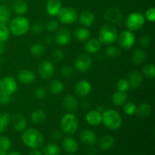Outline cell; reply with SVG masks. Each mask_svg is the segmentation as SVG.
Here are the masks:
<instances>
[{"label":"cell","instance_id":"obj_43","mask_svg":"<svg viewBox=\"0 0 155 155\" xmlns=\"http://www.w3.org/2000/svg\"><path fill=\"white\" fill-rule=\"evenodd\" d=\"M61 74L64 78H71L74 75V70L70 66H64L61 69Z\"/></svg>","mask_w":155,"mask_h":155},{"label":"cell","instance_id":"obj_33","mask_svg":"<svg viewBox=\"0 0 155 155\" xmlns=\"http://www.w3.org/2000/svg\"><path fill=\"white\" fill-rule=\"evenodd\" d=\"M63 82L59 80H54L50 83L48 86V90L52 95H58L60 94L64 90Z\"/></svg>","mask_w":155,"mask_h":155},{"label":"cell","instance_id":"obj_24","mask_svg":"<svg viewBox=\"0 0 155 155\" xmlns=\"http://www.w3.org/2000/svg\"><path fill=\"white\" fill-rule=\"evenodd\" d=\"M101 48V43L98 39H92L87 41L85 45V51L88 54H95L99 52Z\"/></svg>","mask_w":155,"mask_h":155},{"label":"cell","instance_id":"obj_51","mask_svg":"<svg viewBox=\"0 0 155 155\" xmlns=\"http://www.w3.org/2000/svg\"><path fill=\"white\" fill-rule=\"evenodd\" d=\"M51 137H52V139L55 141L61 140L62 138V131L61 130H54L52 133V134H51Z\"/></svg>","mask_w":155,"mask_h":155},{"label":"cell","instance_id":"obj_36","mask_svg":"<svg viewBox=\"0 0 155 155\" xmlns=\"http://www.w3.org/2000/svg\"><path fill=\"white\" fill-rule=\"evenodd\" d=\"M121 54V51L116 45H109L108 47L105 48V54L111 58H117Z\"/></svg>","mask_w":155,"mask_h":155},{"label":"cell","instance_id":"obj_42","mask_svg":"<svg viewBox=\"0 0 155 155\" xmlns=\"http://www.w3.org/2000/svg\"><path fill=\"white\" fill-rule=\"evenodd\" d=\"M117 89L120 92H127L128 89H130L128 80H126V79H120V80H118L117 83Z\"/></svg>","mask_w":155,"mask_h":155},{"label":"cell","instance_id":"obj_23","mask_svg":"<svg viewBox=\"0 0 155 155\" xmlns=\"http://www.w3.org/2000/svg\"><path fill=\"white\" fill-rule=\"evenodd\" d=\"M62 5L60 0H48L46 4V12L48 15L56 17L61 9Z\"/></svg>","mask_w":155,"mask_h":155},{"label":"cell","instance_id":"obj_29","mask_svg":"<svg viewBox=\"0 0 155 155\" xmlns=\"http://www.w3.org/2000/svg\"><path fill=\"white\" fill-rule=\"evenodd\" d=\"M12 16V11L10 8L6 5H0V24H8Z\"/></svg>","mask_w":155,"mask_h":155},{"label":"cell","instance_id":"obj_41","mask_svg":"<svg viewBox=\"0 0 155 155\" xmlns=\"http://www.w3.org/2000/svg\"><path fill=\"white\" fill-rule=\"evenodd\" d=\"M11 146H12V142L6 136L0 137V149L8 151L11 148Z\"/></svg>","mask_w":155,"mask_h":155},{"label":"cell","instance_id":"obj_4","mask_svg":"<svg viewBox=\"0 0 155 155\" xmlns=\"http://www.w3.org/2000/svg\"><path fill=\"white\" fill-rule=\"evenodd\" d=\"M79 127L78 117L72 113L65 114L61 121V130L66 135H74Z\"/></svg>","mask_w":155,"mask_h":155},{"label":"cell","instance_id":"obj_17","mask_svg":"<svg viewBox=\"0 0 155 155\" xmlns=\"http://www.w3.org/2000/svg\"><path fill=\"white\" fill-rule=\"evenodd\" d=\"M18 80L20 83L24 85H29L33 83L36 80V75L32 71L24 69L20 71L18 74Z\"/></svg>","mask_w":155,"mask_h":155},{"label":"cell","instance_id":"obj_30","mask_svg":"<svg viewBox=\"0 0 155 155\" xmlns=\"http://www.w3.org/2000/svg\"><path fill=\"white\" fill-rule=\"evenodd\" d=\"M146 59V54L142 49H136L132 54L131 60L136 65H141L145 62Z\"/></svg>","mask_w":155,"mask_h":155},{"label":"cell","instance_id":"obj_49","mask_svg":"<svg viewBox=\"0 0 155 155\" xmlns=\"http://www.w3.org/2000/svg\"><path fill=\"white\" fill-rule=\"evenodd\" d=\"M34 95L37 98L42 99V98H45V95H46V91H45V89L44 87L38 86V87H36V89H35Z\"/></svg>","mask_w":155,"mask_h":155},{"label":"cell","instance_id":"obj_21","mask_svg":"<svg viewBox=\"0 0 155 155\" xmlns=\"http://www.w3.org/2000/svg\"><path fill=\"white\" fill-rule=\"evenodd\" d=\"M62 146L65 151L72 154L79 150V144L76 139L72 137H66L62 142Z\"/></svg>","mask_w":155,"mask_h":155},{"label":"cell","instance_id":"obj_20","mask_svg":"<svg viewBox=\"0 0 155 155\" xmlns=\"http://www.w3.org/2000/svg\"><path fill=\"white\" fill-rule=\"evenodd\" d=\"M71 33L68 29L62 28L55 36V42L59 45H66L71 42Z\"/></svg>","mask_w":155,"mask_h":155},{"label":"cell","instance_id":"obj_19","mask_svg":"<svg viewBox=\"0 0 155 155\" xmlns=\"http://www.w3.org/2000/svg\"><path fill=\"white\" fill-rule=\"evenodd\" d=\"M86 121L89 125L97 127L102 123V113L97 110H91L86 114Z\"/></svg>","mask_w":155,"mask_h":155},{"label":"cell","instance_id":"obj_6","mask_svg":"<svg viewBox=\"0 0 155 155\" xmlns=\"http://www.w3.org/2000/svg\"><path fill=\"white\" fill-rule=\"evenodd\" d=\"M125 24L127 28L130 31H138L145 25V16L139 12H133L128 15Z\"/></svg>","mask_w":155,"mask_h":155},{"label":"cell","instance_id":"obj_56","mask_svg":"<svg viewBox=\"0 0 155 155\" xmlns=\"http://www.w3.org/2000/svg\"><path fill=\"white\" fill-rule=\"evenodd\" d=\"M7 155H21L20 153L17 152V151H12V152L7 154Z\"/></svg>","mask_w":155,"mask_h":155},{"label":"cell","instance_id":"obj_58","mask_svg":"<svg viewBox=\"0 0 155 155\" xmlns=\"http://www.w3.org/2000/svg\"><path fill=\"white\" fill-rule=\"evenodd\" d=\"M1 83H2V80L0 79V86H1Z\"/></svg>","mask_w":155,"mask_h":155},{"label":"cell","instance_id":"obj_48","mask_svg":"<svg viewBox=\"0 0 155 155\" xmlns=\"http://www.w3.org/2000/svg\"><path fill=\"white\" fill-rule=\"evenodd\" d=\"M139 42H140V45L142 47H143V48H148L151 45V39L149 36H148V35H144V36H142L140 38Z\"/></svg>","mask_w":155,"mask_h":155},{"label":"cell","instance_id":"obj_46","mask_svg":"<svg viewBox=\"0 0 155 155\" xmlns=\"http://www.w3.org/2000/svg\"><path fill=\"white\" fill-rule=\"evenodd\" d=\"M145 18L150 22L153 23L155 21V8H149L145 12Z\"/></svg>","mask_w":155,"mask_h":155},{"label":"cell","instance_id":"obj_7","mask_svg":"<svg viewBox=\"0 0 155 155\" xmlns=\"http://www.w3.org/2000/svg\"><path fill=\"white\" fill-rule=\"evenodd\" d=\"M117 41L121 48L130 49L136 43V36L132 31L125 30L118 34Z\"/></svg>","mask_w":155,"mask_h":155},{"label":"cell","instance_id":"obj_59","mask_svg":"<svg viewBox=\"0 0 155 155\" xmlns=\"http://www.w3.org/2000/svg\"><path fill=\"white\" fill-rule=\"evenodd\" d=\"M0 1H8V0H0Z\"/></svg>","mask_w":155,"mask_h":155},{"label":"cell","instance_id":"obj_37","mask_svg":"<svg viewBox=\"0 0 155 155\" xmlns=\"http://www.w3.org/2000/svg\"><path fill=\"white\" fill-rule=\"evenodd\" d=\"M10 123V116L7 113L0 114V133H2Z\"/></svg>","mask_w":155,"mask_h":155},{"label":"cell","instance_id":"obj_27","mask_svg":"<svg viewBox=\"0 0 155 155\" xmlns=\"http://www.w3.org/2000/svg\"><path fill=\"white\" fill-rule=\"evenodd\" d=\"M74 37L79 42L87 41L90 37V31L86 27H78L74 31Z\"/></svg>","mask_w":155,"mask_h":155},{"label":"cell","instance_id":"obj_35","mask_svg":"<svg viewBox=\"0 0 155 155\" xmlns=\"http://www.w3.org/2000/svg\"><path fill=\"white\" fill-rule=\"evenodd\" d=\"M45 52V48L42 44L35 43L30 48V53L34 57H42Z\"/></svg>","mask_w":155,"mask_h":155},{"label":"cell","instance_id":"obj_32","mask_svg":"<svg viewBox=\"0 0 155 155\" xmlns=\"http://www.w3.org/2000/svg\"><path fill=\"white\" fill-rule=\"evenodd\" d=\"M30 120L35 124H42L46 120V114L42 110H36L31 114Z\"/></svg>","mask_w":155,"mask_h":155},{"label":"cell","instance_id":"obj_39","mask_svg":"<svg viewBox=\"0 0 155 155\" xmlns=\"http://www.w3.org/2000/svg\"><path fill=\"white\" fill-rule=\"evenodd\" d=\"M10 37V30L5 24H0V42H5Z\"/></svg>","mask_w":155,"mask_h":155},{"label":"cell","instance_id":"obj_10","mask_svg":"<svg viewBox=\"0 0 155 155\" xmlns=\"http://www.w3.org/2000/svg\"><path fill=\"white\" fill-rule=\"evenodd\" d=\"M104 18L110 24H119L123 21V14L117 8L111 7L104 12Z\"/></svg>","mask_w":155,"mask_h":155},{"label":"cell","instance_id":"obj_53","mask_svg":"<svg viewBox=\"0 0 155 155\" xmlns=\"http://www.w3.org/2000/svg\"><path fill=\"white\" fill-rule=\"evenodd\" d=\"M97 150L94 148H90L88 149V155H96Z\"/></svg>","mask_w":155,"mask_h":155},{"label":"cell","instance_id":"obj_57","mask_svg":"<svg viewBox=\"0 0 155 155\" xmlns=\"http://www.w3.org/2000/svg\"><path fill=\"white\" fill-rule=\"evenodd\" d=\"M0 155H7V153H6V151L0 149Z\"/></svg>","mask_w":155,"mask_h":155},{"label":"cell","instance_id":"obj_14","mask_svg":"<svg viewBox=\"0 0 155 155\" xmlns=\"http://www.w3.org/2000/svg\"><path fill=\"white\" fill-rule=\"evenodd\" d=\"M79 139L80 142L86 145L92 146L96 142V135L92 130H83L79 134Z\"/></svg>","mask_w":155,"mask_h":155},{"label":"cell","instance_id":"obj_47","mask_svg":"<svg viewBox=\"0 0 155 155\" xmlns=\"http://www.w3.org/2000/svg\"><path fill=\"white\" fill-rule=\"evenodd\" d=\"M10 95L5 93V92L0 89V104L6 105V104H8L10 103Z\"/></svg>","mask_w":155,"mask_h":155},{"label":"cell","instance_id":"obj_9","mask_svg":"<svg viewBox=\"0 0 155 155\" xmlns=\"http://www.w3.org/2000/svg\"><path fill=\"white\" fill-rule=\"evenodd\" d=\"M92 64V59L89 54H82L76 59L75 65L76 69L82 73L86 72L91 68Z\"/></svg>","mask_w":155,"mask_h":155},{"label":"cell","instance_id":"obj_25","mask_svg":"<svg viewBox=\"0 0 155 155\" xmlns=\"http://www.w3.org/2000/svg\"><path fill=\"white\" fill-rule=\"evenodd\" d=\"M112 102L116 106L124 105L127 101H128V95L127 92L117 91L112 95Z\"/></svg>","mask_w":155,"mask_h":155},{"label":"cell","instance_id":"obj_45","mask_svg":"<svg viewBox=\"0 0 155 155\" xmlns=\"http://www.w3.org/2000/svg\"><path fill=\"white\" fill-rule=\"evenodd\" d=\"M58 22L55 20H50L46 24V30L50 33L56 31L58 28Z\"/></svg>","mask_w":155,"mask_h":155},{"label":"cell","instance_id":"obj_40","mask_svg":"<svg viewBox=\"0 0 155 155\" xmlns=\"http://www.w3.org/2000/svg\"><path fill=\"white\" fill-rule=\"evenodd\" d=\"M136 104L133 101H127L124 104V111L128 116H132L136 113Z\"/></svg>","mask_w":155,"mask_h":155},{"label":"cell","instance_id":"obj_50","mask_svg":"<svg viewBox=\"0 0 155 155\" xmlns=\"http://www.w3.org/2000/svg\"><path fill=\"white\" fill-rule=\"evenodd\" d=\"M42 29H43V27L40 22L33 23L31 27H30V30H31L32 33H36V34L40 33L42 31Z\"/></svg>","mask_w":155,"mask_h":155},{"label":"cell","instance_id":"obj_13","mask_svg":"<svg viewBox=\"0 0 155 155\" xmlns=\"http://www.w3.org/2000/svg\"><path fill=\"white\" fill-rule=\"evenodd\" d=\"M91 90H92V85L90 82L86 80H82L77 82L74 88L76 95L83 98L87 96L91 92Z\"/></svg>","mask_w":155,"mask_h":155},{"label":"cell","instance_id":"obj_5","mask_svg":"<svg viewBox=\"0 0 155 155\" xmlns=\"http://www.w3.org/2000/svg\"><path fill=\"white\" fill-rule=\"evenodd\" d=\"M30 30V22L26 18L18 16L14 18L10 24V32L16 36L26 34Z\"/></svg>","mask_w":155,"mask_h":155},{"label":"cell","instance_id":"obj_18","mask_svg":"<svg viewBox=\"0 0 155 155\" xmlns=\"http://www.w3.org/2000/svg\"><path fill=\"white\" fill-rule=\"evenodd\" d=\"M63 106L70 113H73L78 109L79 103L74 95H67L63 98Z\"/></svg>","mask_w":155,"mask_h":155},{"label":"cell","instance_id":"obj_55","mask_svg":"<svg viewBox=\"0 0 155 155\" xmlns=\"http://www.w3.org/2000/svg\"><path fill=\"white\" fill-rule=\"evenodd\" d=\"M5 45H3V42H0V55L5 52Z\"/></svg>","mask_w":155,"mask_h":155},{"label":"cell","instance_id":"obj_3","mask_svg":"<svg viewBox=\"0 0 155 155\" xmlns=\"http://www.w3.org/2000/svg\"><path fill=\"white\" fill-rule=\"evenodd\" d=\"M102 123L109 130H117L122 126V117L117 110L109 109L102 113Z\"/></svg>","mask_w":155,"mask_h":155},{"label":"cell","instance_id":"obj_38","mask_svg":"<svg viewBox=\"0 0 155 155\" xmlns=\"http://www.w3.org/2000/svg\"><path fill=\"white\" fill-rule=\"evenodd\" d=\"M142 73L146 77L153 79L155 76V67L153 64H148L142 68Z\"/></svg>","mask_w":155,"mask_h":155},{"label":"cell","instance_id":"obj_22","mask_svg":"<svg viewBox=\"0 0 155 155\" xmlns=\"http://www.w3.org/2000/svg\"><path fill=\"white\" fill-rule=\"evenodd\" d=\"M78 19L81 25L85 27H90L94 24L95 18V15L92 12H89V11H83L78 16Z\"/></svg>","mask_w":155,"mask_h":155},{"label":"cell","instance_id":"obj_2","mask_svg":"<svg viewBox=\"0 0 155 155\" xmlns=\"http://www.w3.org/2000/svg\"><path fill=\"white\" fill-rule=\"evenodd\" d=\"M118 32L114 24L107 23L101 27L98 33V40L104 45H111L117 41Z\"/></svg>","mask_w":155,"mask_h":155},{"label":"cell","instance_id":"obj_11","mask_svg":"<svg viewBox=\"0 0 155 155\" xmlns=\"http://www.w3.org/2000/svg\"><path fill=\"white\" fill-rule=\"evenodd\" d=\"M55 68L54 64L49 61H44L39 64L38 73L40 77L44 80H48L52 77L54 74Z\"/></svg>","mask_w":155,"mask_h":155},{"label":"cell","instance_id":"obj_26","mask_svg":"<svg viewBox=\"0 0 155 155\" xmlns=\"http://www.w3.org/2000/svg\"><path fill=\"white\" fill-rule=\"evenodd\" d=\"M114 145V138L110 135H105L100 139L98 146L103 151L110 149Z\"/></svg>","mask_w":155,"mask_h":155},{"label":"cell","instance_id":"obj_52","mask_svg":"<svg viewBox=\"0 0 155 155\" xmlns=\"http://www.w3.org/2000/svg\"><path fill=\"white\" fill-rule=\"evenodd\" d=\"M43 41L45 44L49 45V44H51V42H52V37H51V36H46L44 37Z\"/></svg>","mask_w":155,"mask_h":155},{"label":"cell","instance_id":"obj_16","mask_svg":"<svg viewBox=\"0 0 155 155\" xmlns=\"http://www.w3.org/2000/svg\"><path fill=\"white\" fill-rule=\"evenodd\" d=\"M127 80H128L129 85H130V89H136L142 83L143 76L139 71H133L129 74Z\"/></svg>","mask_w":155,"mask_h":155},{"label":"cell","instance_id":"obj_44","mask_svg":"<svg viewBox=\"0 0 155 155\" xmlns=\"http://www.w3.org/2000/svg\"><path fill=\"white\" fill-rule=\"evenodd\" d=\"M51 57H52L53 60L56 62H61L63 61L64 58V53L62 50L61 49H56L51 54Z\"/></svg>","mask_w":155,"mask_h":155},{"label":"cell","instance_id":"obj_15","mask_svg":"<svg viewBox=\"0 0 155 155\" xmlns=\"http://www.w3.org/2000/svg\"><path fill=\"white\" fill-rule=\"evenodd\" d=\"M12 127L17 132L24 131L27 128V120L24 115L21 114H16L12 118Z\"/></svg>","mask_w":155,"mask_h":155},{"label":"cell","instance_id":"obj_34","mask_svg":"<svg viewBox=\"0 0 155 155\" xmlns=\"http://www.w3.org/2000/svg\"><path fill=\"white\" fill-rule=\"evenodd\" d=\"M60 153L61 148L57 144L48 143L43 148L44 155H59Z\"/></svg>","mask_w":155,"mask_h":155},{"label":"cell","instance_id":"obj_54","mask_svg":"<svg viewBox=\"0 0 155 155\" xmlns=\"http://www.w3.org/2000/svg\"><path fill=\"white\" fill-rule=\"evenodd\" d=\"M29 155H42V153L37 149H33L30 152Z\"/></svg>","mask_w":155,"mask_h":155},{"label":"cell","instance_id":"obj_1","mask_svg":"<svg viewBox=\"0 0 155 155\" xmlns=\"http://www.w3.org/2000/svg\"><path fill=\"white\" fill-rule=\"evenodd\" d=\"M22 141L24 145L32 149L40 148L44 142V137L38 130L30 128L26 130L22 135Z\"/></svg>","mask_w":155,"mask_h":155},{"label":"cell","instance_id":"obj_12","mask_svg":"<svg viewBox=\"0 0 155 155\" xmlns=\"http://www.w3.org/2000/svg\"><path fill=\"white\" fill-rule=\"evenodd\" d=\"M17 89H18V83L13 77H6L2 80L0 89L5 93L10 95H12L16 92Z\"/></svg>","mask_w":155,"mask_h":155},{"label":"cell","instance_id":"obj_8","mask_svg":"<svg viewBox=\"0 0 155 155\" xmlns=\"http://www.w3.org/2000/svg\"><path fill=\"white\" fill-rule=\"evenodd\" d=\"M57 16L59 22L65 25L74 24L78 18L77 11L71 7L61 8Z\"/></svg>","mask_w":155,"mask_h":155},{"label":"cell","instance_id":"obj_31","mask_svg":"<svg viewBox=\"0 0 155 155\" xmlns=\"http://www.w3.org/2000/svg\"><path fill=\"white\" fill-rule=\"evenodd\" d=\"M151 113V106L150 104L143 103L141 104L136 107V115L139 117L145 118L149 116Z\"/></svg>","mask_w":155,"mask_h":155},{"label":"cell","instance_id":"obj_28","mask_svg":"<svg viewBox=\"0 0 155 155\" xmlns=\"http://www.w3.org/2000/svg\"><path fill=\"white\" fill-rule=\"evenodd\" d=\"M12 9L14 12L18 15V16H22L25 15L28 11V5L27 3L22 0H18L15 2L12 5Z\"/></svg>","mask_w":155,"mask_h":155}]
</instances>
